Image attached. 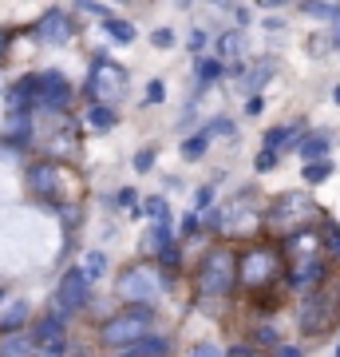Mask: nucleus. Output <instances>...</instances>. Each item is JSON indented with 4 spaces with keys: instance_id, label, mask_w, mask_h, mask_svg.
<instances>
[{
    "instance_id": "f257e3e1",
    "label": "nucleus",
    "mask_w": 340,
    "mask_h": 357,
    "mask_svg": "<svg viewBox=\"0 0 340 357\" xmlns=\"http://www.w3.org/2000/svg\"><path fill=\"white\" fill-rule=\"evenodd\" d=\"M28 103V107H44V112H60L72 103V84L63 72H40V76H24L13 88V112Z\"/></svg>"
},
{
    "instance_id": "f03ea898",
    "label": "nucleus",
    "mask_w": 340,
    "mask_h": 357,
    "mask_svg": "<svg viewBox=\"0 0 340 357\" xmlns=\"http://www.w3.org/2000/svg\"><path fill=\"white\" fill-rule=\"evenodd\" d=\"M99 337L111 349H131V345L147 342V337H154V310L151 306H127L123 314H115L111 321H103Z\"/></svg>"
},
{
    "instance_id": "7ed1b4c3",
    "label": "nucleus",
    "mask_w": 340,
    "mask_h": 357,
    "mask_svg": "<svg viewBox=\"0 0 340 357\" xmlns=\"http://www.w3.org/2000/svg\"><path fill=\"white\" fill-rule=\"evenodd\" d=\"M123 91H127V72L115 64L111 56H95L88 72V96L95 103H103V107H111Z\"/></svg>"
},
{
    "instance_id": "20e7f679",
    "label": "nucleus",
    "mask_w": 340,
    "mask_h": 357,
    "mask_svg": "<svg viewBox=\"0 0 340 357\" xmlns=\"http://www.w3.org/2000/svg\"><path fill=\"white\" fill-rule=\"evenodd\" d=\"M234 274H238V262H234V255H229L226 246L210 250V255H206V262H202V270H198L202 294H210V298H222V294H229V286H234Z\"/></svg>"
},
{
    "instance_id": "39448f33",
    "label": "nucleus",
    "mask_w": 340,
    "mask_h": 357,
    "mask_svg": "<svg viewBox=\"0 0 340 357\" xmlns=\"http://www.w3.org/2000/svg\"><path fill=\"white\" fill-rule=\"evenodd\" d=\"M163 294V278H159V270L154 266H131L119 278V298L131 302V306H147Z\"/></svg>"
},
{
    "instance_id": "423d86ee",
    "label": "nucleus",
    "mask_w": 340,
    "mask_h": 357,
    "mask_svg": "<svg viewBox=\"0 0 340 357\" xmlns=\"http://www.w3.org/2000/svg\"><path fill=\"white\" fill-rule=\"evenodd\" d=\"M88 290H91L88 274H83V270H67L60 278V286H56V318L79 314V310L88 306Z\"/></svg>"
},
{
    "instance_id": "0eeeda50",
    "label": "nucleus",
    "mask_w": 340,
    "mask_h": 357,
    "mask_svg": "<svg viewBox=\"0 0 340 357\" xmlns=\"http://www.w3.org/2000/svg\"><path fill=\"white\" fill-rule=\"evenodd\" d=\"M277 270H281V258H277V250H269V246H253L250 255L241 258V278L250 282V286L273 282Z\"/></svg>"
},
{
    "instance_id": "6e6552de",
    "label": "nucleus",
    "mask_w": 340,
    "mask_h": 357,
    "mask_svg": "<svg viewBox=\"0 0 340 357\" xmlns=\"http://www.w3.org/2000/svg\"><path fill=\"white\" fill-rule=\"evenodd\" d=\"M32 342H36V349L44 357H63V345H67V337H63V318H56V314L40 318L36 330H32Z\"/></svg>"
},
{
    "instance_id": "1a4fd4ad",
    "label": "nucleus",
    "mask_w": 340,
    "mask_h": 357,
    "mask_svg": "<svg viewBox=\"0 0 340 357\" xmlns=\"http://www.w3.org/2000/svg\"><path fill=\"white\" fill-rule=\"evenodd\" d=\"M328 321H332V298L328 294H313L301 306V330L321 333V330H328Z\"/></svg>"
},
{
    "instance_id": "9d476101",
    "label": "nucleus",
    "mask_w": 340,
    "mask_h": 357,
    "mask_svg": "<svg viewBox=\"0 0 340 357\" xmlns=\"http://www.w3.org/2000/svg\"><path fill=\"white\" fill-rule=\"evenodd\" d=\"M28 187L36 195H44V199H56L63 187V171L56 163H36V167H28Z\"/></svg>"
},
{
    "instance_id": "9b49d317",
    "label": "nucleus",
    "mask_w": 340,
    "mask_h": 357,
    "mask_svg": "<svg viewBox=\"0 0 340 357\" xmlns=\"http://www.w3.org/2000/svg\"><path fill=\"white\" fill-rule=\"evenodd\" d=\"M36 36L44 40V44H67V40L76 36V20L67 13H48L36 24Z\"/></svg>"
},
{
    "instance_id": "f8f14e48",
    "label": "nucleus",
    "mask_w": 340,
    "mask_h": 357,
    "mask_svg": "<svg viewBox=\"0 0 340 357\" xmlns=\"http://www.w3.org/2000/svg\"><path fill=\"white\" fill-rule=\"evenodd\" d=\"M305 211H309V199H305V195H281L277 203H273V211H269V218H273V222H293V218H301Z\"/></svg>"
},
{
    "instance_id": "ddd939ff",
    "label": "nucleus",
    "mask_w": 340,
    "mask_h": 357,
    "mask_svg": "<svg viewBox=\"0 0 340 357\" xmlns=\"http://www.w3.org/2000/svg\"><path fill=\"white\" fill-rule=\"evenodd\" d=\"M36 342L32 333H4L0 337V357H36Z\"/></svg>"
},
{
    "instance_id": "4468645a",
    "label": "nucleus",
    "mask_w": 340,
    "mask_h": 357,
    "mask_svg": "<svg viewBox=\"0 0 340 357\" xmlns=\"http://www.w3.org/2000/svg\"><path fill=\"white\" fill-rule=\"evenodd\" d=\"M325 278V258H313V262H297L289 274V282L297 286V290H309V286H316V282Z\"/></svg>"
},
{
    "instance_id": "2eb2a0df",
    "label": "nucleus",
    "mask_w": 340,
    "mask_h": 357,
    "mask_svg": "<svg viewBox=\"0 0 340 357\" xmlns=\"http://www.w3.org/2000/svg\"><path fill=\"white\" fill-rule=\"evenodd\" d=\"M285 250L293 255V262H313V258H321V255H316V250H321V243H316V234H309V230L293 234L289 243H285Z\"/></svg>"
},
{
    "instance_id": "dca6fc26",
    "label": "nucleus",
    "mask_w": 340,
    "mask_h": 357,
    "mask_svg": "<svg viewBox=\"0 0 340 357\" xmlns=\"http://www.w3.org/2000/svg\"><path fill=\"white\" fill-rule=\"evenodd\" d=\"M297 151H301V159H309V163H321V159L328 155V135H325V131L305 135V139L297 143Z\"/></svg>"
},
{
    "instance_id": "f3484780",
    "label": "nucleus",
    "mask_w": 340,
    "mask_h": 357,
    "mask_svg": "<svg viewBox=\"0 0 340 357\" xmlns=\"http://www.w3.org/2000/svg\"><path fill=\"white\" fill-rule=\"evenodd\" d=\"M166 354H170V342H166V337H147V342L123 349L119 357H166Z\"/></svg>"
},
{
    "instance_id": "a211bd4d",
    "label": "nucleus",
    "mask_w": 340,
    "mask_h": 357,
    "mask_svg": "<svg viewBox=\"0 0 340 357\" xmlns=\"http://www.w3.org/2000/svg\"><path fill=\"white\" fill-rule=\"evenodd\" d=\"M297 135H301V128H297V123H285V128H273L269 135H265V151H277L281 143L297 139Z\"/></svg>"
},
{
    "instance_id": "6ab92c4d",
    "label": "nucleus",
    "mask_w": 340,
    "mask_h": 357,
    "mask_svg": "<svg viewBox=\"0 0 340 357\" xmlns=\"http://www.w3.org/2000/svg\"><path fill=\"white\" fill-rule=\"evenodd\" d=\"M88 123H91L95 131H111V128H115V112H111V107H103V103H91Z\"/></svg>"
},
{
    "instance_id": "aec40b11",
    "label": "nucleus",
    "mask_w": 340,
    "mask_h": 357,
    "mask_svg": "<svg viewBox=\"0 0 340 357\" xmlns=\"http://www.w3.org/2000/svg\"><path fill=\"white\" fill-rule=\"evenodd\" d=\"M28 318V302H13L8 306V314L0 318V333H16V326Z\"/></svg>"
},
{
    "instance_id": "412c9836",
    "label": "nucleus",
    "mask_w": 340,
    "mask_h": 357,
    "mask_svg": "<svg viewBox=\"0 0 340 357\" xmlns=\"http://www.w3.org/2000/svg\"><path fill=\"white\" fill-rule=\"evenodd\" d=\"M206 147H210V131L190 135V139L182 143V159H190V163H194V159H202V155H206Z\"/></svg>"
},
{
    "instance_id": "4be33fe9",
    "label": "nucleus",
    "mask_w": 340,
    "mask_h": 357,
    "mask_svg": "<svg viewBox=\"0 0 340 357\" xmlns=\"http://www.w3.org/2000/svg\"><path fill=\"white\" fill-rule=\"evenodd\" d=\"M241 52H245V36H241V32L218 36V56H241Z\"/></svg>"
},
{
    "instance_id": "5701e85b",
    "label": "nucleus",
    "mask_w": 340,
    "mask_h": 357,
    "mask_svg": "<svg viewBox=\"0 0 340 357\" xmlns=\"http://www.w3.org/2000/svg\"><path fill=\"white\" fill-rule=\"evenodd\" d=\"M103 270H107V255H103V250H91V255L83 258V274H88V282H95Z\"/></svg>"
},
{
    "instance_id": "b1692460",
    "label": "nucleus",
    "mask_w": 340,
    "mask_h": 357,
    "mask_svg": "<svg viewBox=\"0 0 340 357\" xmlns=\"http://www.w3.org/2000/svg\"><path fill=\"white\" fill-rule=\"evenodd\" d=\"M269 76H273V64H261V68H253L250 76L241 79V91H257V88H261V84H265Z\"/></svg>"
},
{
    "instance_id": "393cba45",
    "label": "nucleus",
    "mask_w": 340,
    "mask_h": 357,
    "mask_svg": "<svg viewBox=\"0 0 340 357\" xmlns=\"http://www.w3.org/2000/svg\"><path fill=\"white\" fill-rule=\"evenodd\" d=\"M222 72H226V68H222V60H202V64H198V84L206 88V84H210V79H218Z\"/></svg>"
},
{
    "instance_id": "a878e982",
    "label": "nucleus",
    "mask_w": 340,
    "mask_h": 357,
    "mask_svg": "<svg viewBox=\"0 0 340 357\" xmlns=\"http://www.w3.org/2000/svg\"><path fill=\"white\" fill-rule=\"evenodd\" d=\"M103 24H107V32H111L115 40H123V44H131V40H135V28L127 24V20H111V16H107Z\"/></svg>"
},
{
    "instance_id": "bb28decb",
    "label": "nucleus",
    "mask_w": 340,
    "mask_h": 357,
    "mask_svg": "<svg viewBox=\"0 0 340 357\" xmlns=\"http://www.w3.org/2000/svg\"><path fill=\"white\" fill-rule=\"evenodd\" d=\"M328 175H332V163H328V159H321V163H305V178H309V183H325Z\"/></svg>"
},
{
    "instance_id": "cd10ccee",
    "label": "nucleus",
    "mask_w": 340,
    "mask_h": 357,
    "mask_svg": "<svg viewBox=\"0 0 340 357\" xmlns=\"http://www.w3.org/2000/svg\"><path fill=\"white\" fill-rule=\"evenodd\" d=\"M143 215H151L159 227H166V199H147L143 203Z\"/></svg>"
},
{
    "instance_id": "c85d7f7f",
    "label": "nucleus",
    "mask_w": 340,
    "mask_h": 357,
    "mask_svg": "<svg viewBox=\"0 0 340 357\" xmlns=\"http://www.w3.org/2000/svg\"><path fill=\"white\" fill-rule=\"evenodd\" d=\"M301 13H309V16H328V20H337V16H340V4H301Z\"/></svg>"
},
{
    "instance_id": "c756f323",
    "label": "nucleus",
    "mask_w": 340,
    "mask_h": 357,
    "mask_svg": "<svg viewBox=\"0 0 340 357\" xmlns=\"http://www.w3.org/2000/svg\"><path fill=\"white\" fill-rule=\"evenodd\" d=\"M210 135H234V123L229 119H214L210 123Z\"/></svg>"
},
{
    "instance_id": "7c9ffc66",
    "label": "nucleus",
    "mask_w": 340,
    "mask_h": 357,
    "mask_svg": "<svg viewBox=\"0 0 340 357\" xmlns=\"http://www.w3.org/2000/svg\"><path fill=\"white\" fill-rule=\"evenodd\" d=\"M166 96V88H163V79H154L151 88H147V103H159Z\"/></svg>"
},
{
    "instance_id": "2f4dec72",
    "label": "nucleus",
    "mask_w": 340,
    "mask_h": 357,
    "mask_svg": "<svg viewBox=\"0 0 340 357\" xmlns=\"http://www.w3.org/2000/svg\"><path fill=\"white\" fill-rule=\"evenodd\" d=\"M154 44H159V48H170V44H175V32H170V28H159V32H154Z\"/></svg>"
},
{
    "instance_id": "473e14b6",
    "label": "nucleus",
    "mask_w": 340,
    "mask_h": 357,
    "mask_svg": "<svg viewBox=\"0 0 340 357\" xmlns=\"http://www.w3.org/2000/svg\"><path fill=\"white\" fill-rule=\"evenodd\" d=\"M151 163H154V147H147V151H139V155H135V167H139V171H147Z\"/></svg>"
},
{
    "instance_id": "72a5a7b5",
    "label": "nucleus",
    "mask_w": 340,
    "mask_h": 357,
    "mask_svg": "<svg viewBox=\"0 0 340 357\" xmlns=\"http://www.w3.org/2000/svg\"><path fill=\"white\" fill-rule=\"evenodd\" d=\"M273 163H277V151H261L257 155V171H269Z\"/></svg>"
},
{
    "instance_id": "f704fd0d",
    "label": "nucleus",
    "mask_w": 340,
    "mask_h": 357,
    "mask_svg": "<svg viewBox=\"0 0 340 357\" xmlns=\"http://www.w3.org/2000/svg\"><path fill=\"white\" fill-rule=\"evenodd\" d=\"M190 357H226V354H222L218 345H198V349H194Z\"/></svg>"
},
{
    "instance_id": "c9c22d12",
    "label": "nucleus",
    "mask_w": 340,
    "mask_h": 357,
    "mask_svg": "<svg viewBox=\"0 0 340 357\" xmlns=\"http://www.w3.org/2000/svg\"><path fill=\"white\" fill-rule=\"evenodd\" d=\"M257 342H261V345H277V330H269V326L257 330Z\"/></svg>"
},
{
    "instance_id": "e433bc0d",
    "label": "nucleus",
    "mask_w": 340,
    "mask_h": 357,
    "mask_svg": "<svg viewBox=\"0 0 340 357\" xmlns=\"http://www.w3.org/2000/svg\"><path fill=\"white\" fill-rule=\"evenodd\" d=\"M328 238H332V255H340V227H337V222L328 227Z\"/></svg>"
},
{
    "instance_id": "4c0bfd02",
    "label": "nucleus",
    "mask_w": 340,
    "mask_h": 357,
    "mask_svg": "<svg viewBox=\"0 0 340 357\" xmlns=\"http://www.w3.org/2000/svg\"><path fill=\"white\" fill-rule=\"evenodd\" d=\"M226 357H253V349H250V345H238V349H229Z\"/></svg>"
},
{
    "instance_id": "58836bf2",
    "label": "nucleus",
    "mask_w": 340,
    "mask_h": 357,
    "mask_svg": "<svg viewBox=\"0 0 340 357\" xmlns=\"http://www.w3.org/2000/svg\"><path fill=\"white\" fill-rule=\"evenodd\" d=\"M281 357H301V354H297V349H293V345H285V349H281Z\"/></svg>"
},
{
    "instance_id": "ea45409f",
    "label": "nucleus",
    "mask_w": 340,
    "mask_h": 357,
    "mask_svg": "<svg viewBox=\"0 0 340 357\" xmlns=\"http://www.w3.org/2000/svg\"><path fill=\"white\" fill-rule=\"evenodd\" d=\"M8 48V32H0V52Z\"/></svg>"
},
{
    "instance_id": "a19ab883",
    "label": "nucleus",
    "mask_w": 340,
    "mask_h": 357,
    "mask_svg": "<svg viewBox=\"0 0 340 357\" xmlns=\"http://www.w3.org/2000/svg\"><path fill=\"white\" fill-rule=\"evenodd\" d=\"M332 100H337V103H340V84H337V91H332Z\"/></svg>"
},
{
    "instance_id": "79ce46f5",
    "label": "nucleus",
    "mask_w": 340,
    "mask_h": 357,
    "mask_svg": "<svg viewBox=\"0 0 340 357\" xmlns=\"http://www.w3.org/2000/svg\"><path fill=\"white\" fill-rule=\"evenodd\" d=\"M337 357H340V345H337Z\"/></svg>"
},
{
    "instance_id": "37998d69",
    "label": "nucleus",
    "mask_w": 340,
    "mask_h": 357,
    "mask_svg": "<svg viewBox=\"0 0 340 357\" xmlns=\"http://www.w3.org/2000/svg\"><path fill=\"white\" fill-rule=\"evenodd\" d=\"M0 298H4V294H0Z\"/></svg>"
}]
</instances>
